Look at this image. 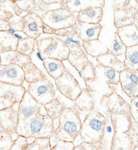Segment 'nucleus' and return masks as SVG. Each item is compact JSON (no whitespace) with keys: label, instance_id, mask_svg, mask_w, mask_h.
<instances>
[{"label":"nucleus","instance_id":"1","mask_svg":"<svg viewBox=\"0 0 138 150\" xmlns=\"http://www.w3.org/2000/svg\"><path fill=\"white\" fill-rule=\"evenodd\" d=\"M111 118L114 129L112 150H134L138 146V124L130 110L111 113Z\"/></svg>","mask_w":138,"mask_h":150},{"label":"nucleus","instance_id":"2","mask_svg":"<svg viewBox=\"0 0 138 150\" xmlns=\"http://www.w3.org/2000/svg\"><path fill=\"white\" fill-rule=\"evenodd\" d=\"M55 133L60 140L74 143L81 129L82 122L78 108L74 105L65 107L60 113Z\"/></svg>","mask_w":138,"mask_h":150},{"label":"nucleus","instance_id":"3","mask_svg":"<svg viewBox=\"0 0 138 150\" xmlns=\"http://www.w3.org/2000/svg\"><path fill=\"white\" fill-rule=\"evenodd\" d=\"M106 121V117L102 113L95 110L89 112L82 122L79 135L82 142L97 145L103 137Z\"/></svg>","mask_w":138,"mask_h":150},{"label":"nucleus","instance_id":"4","mask_svg":"<svg viewBox=\"0 0 138 150\" xmlns=\"http://www.w3.org/2000/svg\"><path fill=\"white\" fill-rule=\"evenodd\" d=\"M36 42L37 50L44 59L49 57L62 61L67 60L70 50L60 36L42 34Z\"/></svg>","mask_w":138,"mask_h":150},{"label":"nucleus","instance_id":"5","mask_svg":"<svg viewBox=\"0 0 138 150\" xmlns=\"http://www.w3.org/2000/svg\"><path fill=\"white\" fill-rule=\"evenodd\" d=\"M44 105L39 104L27 91L18 105V122L16 132L18 135L25 136L29 124L39 113L43 112Z\"/></svg>","mask_w":138,"mask_h":150},{"label":"nucleus","instance_id":"6","mask_svg":"<svg viewBox=\"0 0 138 150\" xmlns=\"http://www.w3.org/2000/svg\"><path fill=\"white\" fill-rule=\"evenodd\" d=\"M42 19L44 23L55 30L74 27L77 23L74 14L63 8L46 11Z\"/></svg>","mask_w":138,"mask_h":150},{"label":"nucleus","instance_id":"7","mask_svg":"<svg viewBox=\"0 0 138 150\" xmlns=\"http://www.w3.org/2000/svg\"><path fill=\"white\" fill-rule=\"evenodd\" d=\"M54 121L47 114L39 113L29 124L25 137L50 138L55 131Z\"/></svg>","mask_w":138,"mask_h":150},{"label":"nucleus","instance_id":"8","mask_svg":"<svg viewBox=\"0 0 138 150\" xmlns=\"http://www.w3.org/2000/svg\"><path fill=\"white\" fill-rule=\"evenodd\" d=\"M27 91L39 104L44 105L53 100L55 88L53 83L46 78L29 83Z\"/></svg>","mask_w":138,"mask_h":150},{"label":"nucleus","instance_id":"9","mask_svg":"<svg viewBox=\"0 0 138 150\" xmlns=\"http://www.w3.org/2000/svg\"><path fill=\"white\" fill-rule=\"evenodd\" d=\"M26 91L23 85L0 82V110L18 105Z\"/></svg>","mask_w":138,"mask_h":150},{"label":"nucleus","instance_id":"10","mask_svg":"<svg viewBox=\"0 0 138 150\" xmlns=\"http://www.w3.org/2000/svg\"><path fill=\"white\" fill-rule=\"evenodd\" d=\"M55 80L57 89L63 96L74 101L82 91L79 83L67 70Z\"/></svg>","mask_w":138,"mask_h":150},{"label":"nucleus","instance_id":"11","mask_svg":"<svg viewBox=\"0 0 138 150\" xmlns=\"http://www.w3.org/2000/svg\"><path fill=\"white\" fill-rule=\"evenodd\" d=\"M16 106L0 110V128L11 133L13 140L15 136H18L16 132L18 122V107L16 108Z\"/></svg>","mask_w":138,"mask_h":150},{"label":"nucleus","instance_id":"12","mask_svg":"<svg viewBox=\"0 0 138 150\" xmlns=\"http://www.w3.org/2000/svg\"><path fill=\"white\" fill-rule=\"evenodd\" d=\"M25 81L24 71L16 64H0V82L15 85H23Z\"/></svg>","mask_w":138,"mask_h":150},{"label":"nucleus","instance_id":"13","mask_svg":"<svg viewBox=\"0 0 138 150\" xmlns=\"http://www.w3.org/2000/svg\"><path fill=\"white\" fill-rule=\"evenodd\" d=\"M23 23L22 32L25 35L36 40L43 34L44 23L42 18L34 12H29L22 18Z\"/></svg>","mask_w":138,"mask_h":150},{"label":"nucleus","instance_id":"14","mask_svg":"<svg viewBox=\"0 0 138 150\" xmlns=\"http://www.w3.org/2000/svg\"><path fill=\"white\" fill-rule=\"evenodd\" d=\"M122 90L130 98L138 96V71L125 68L120 72Z\"/></svg>","mask_w":138,"mask_h":150},{"label":"nucleus","instance_id":"15","mask_svg":"<svg viewBox=\"0 0 138 150\" xmlns=\"http://www.w3.org/2000/svg\"><path fill=\"white\" fill-rule=\"evenodd\" d=\"M103 25L99 23L78 22L75 25V32L82 41H89L99 39Z\"/></svg>","mask_w":138,"mask_h":150},{"label":"nucleus","instance_id":"16","mask_svg":"<svg viewBox=\"0 0 138 150\" xmlns=\"http://www.w3.org/2000/svg\"><path fill=\"white\" fill-rule=\"evenodd\" d=\"M100 104H104L111 113H121L130 110L129 104L115 91L102 96Z\"/></svg>","mask_w":138,"mask_h":150},{"label":"nucleus","instance_id":"17","mask_svg":"<svg viewBox=\"0 0 138 150\" xmlns=\"http://www.w3.org/2000/svg\"><path fill=\"white\" fill-rule=\"evenodd\" d=\"M105 0H62L60 8L67 9L72 13H78L92 7H104Z\"/></svg>","mask_w":138,"mask_h":150},{"label":"nucleus","instance_id":"18","mask_svg":"<svg viewBox=\"0 0 138 150\" xmlns=\"http://www.w3.org/2000/svg\"><path fill=\"white\" fill-rule=\"evenodd\" d=\"M138 8L130 6L121 9L114 11V25L116 28L135 24Z\"/></svg>","mask_w":138,"mask_h":150},{"label":"nucleus","instance_id":"19","mask_svg":"<svg viewBox=\"0 0 138 150\" xmlns=\"http://www.w3.org/2000/svg\"><path fill=\"white\" fill-rule=\"evenodd\" d=\"M70 53L67 60L77 71H82L89 62L86 53L82 45H74L70 48Z\"/></svg>","mask_w":138,"mask_h":150},{"label":"nucleus","instance_id":"20","mask_svg":"<svg viewBox=\"0 0 138 150\" xmlns=\"http://www.w3.org/2000/svg\"><path fill=\"white\" fill-rule=\"evenodd\" d=\"M106 118V124L103 137L99 144L97 145L98 150H112L114 129L111 118V113L109 111L107 112Z\"/></svg>","mask_w":138,"mask_h":150},{"label":"nucleus","instance_id":"21","mask_svg":"<svg viewBox=\"0 0 138 150\" xmlns=\"http://www.w3.org/2000/svg\"><path fill=\"white\" fill-rule=\"evenodd\" d=\"M116 32L126 47L138 45V26L136 24L118 28Z\"/></svg>","mask_w":138,"mask_h":150},{"label":"nucleus","instance_id":"22","mask_svg":"<svg viewBox=\"0 0 138 150\" xmlns=\"http://www.w3.org/2000/svg\"><path fill=\"white\" fill-rule=\"evenodd\" d=\"M1 64H14L22 67L29 61H32L30 57L20 53L17 50H11L0 54Z\"/></svg>","mask_w":138,"mask_h":150},{"label":"nucleus","instance_id":"23","mask_svg":"<svg viewBox=\"0 0 138 150\" xmlns=\"http://www.w3.org/2000/svg\"><path fill=\"white\" fill-rule=\"evenodd\" d=\"M103 8L92 7L78 13L77 20L78 22L99 23L102 20Z\"/></svg>","mask_w":138,"mask_h":150},{"label":"nucleus","instance_id":"24","mask_svg":"<svg viewBox=\"0 0 138 150\" xmlns=\"http://www.w3.org/2000/svg\"><path fill=\"white\" fill-rule=\"evenodd\" d=\"M43 65L47 73L54 80L60 77L66 70L63 61L56 59L44 58Z\"/></svg>","mask_w":138,"mask_h":150},{"label":"nucleus","instance_id":"25","mask_svg":"<svg viewBox=\"0 0 138 150\" xmlns=\"http://www.w3.org/2000/svg\"><path fill=\"white\" fill-rule=\"evenodd\" d=\"M96 60L99 64L104 67L112 68L119 72L126 68L124 62L119 60L117 56L112 53L110 50L107 53L96 57Z\"/></svg>","mask_w":138,"mask_h":150},{"label":"nucleus","instance_id":"26","mask_svg":"<svg viewBox=\"0 0 138 150\" xmlns=\"http://www.w3.org/2000/svg\"><path fill=\"white\" fill-rule=\"evenodd\" d=\"M81 45L86 54L93 57H98L110 50L99 39L83 41Z\"/></svg>","mask_w":138,"mask_h":150},{"label":"nucleus","instance_id":"27","mask_svg":"<svg viewBox=\"0 0 138 150\" xmlns=\"http://www.w3.org/2000/svg\"><path fill=\"white\" fill-rule=\"evenodd\" d=\"M74 101V105L81 112H90L94 109L95 101L91 93L87 88L82 89L81 93Z\"/></svg>","mask_w":138,"mask_h":150},{"label":"nucleus","instance_id":"28","mask_svg":"<svg viewBox=\"0 0 138 150\" xmlns=\"http://www.w3.org/2000/svg\"><path fill=\"white\" fill-rule=\"evenodd\" d=\"M22 68L25 73V81L28 83L35 82L46 77L42 71L41 70L32 60L29 61Z\"/></svg>","mask_w":138,"mask_h":150},{"label":"nucleus","instance_id":"29","mask_svg":"<svg viewBox=\"0 0 138 150\" xmlns=\"http://www.w3.org/2000/svg\"><path fill=\"white\" fill-rule=\"evenodd\" d=\"M18 42L14 35L9 33L7 30L0 31V54L16 50Z\"/></svg>","mask_w":138,"mask_h":150},{"label":"nucleus","instance_id":"30","mask_svg":"<svg viewBox=\"0 0 138 150\" xmlns=\"http://www.w3.org/2000/svg\"><path fill=\"white\" fill-rule=\"evenodd\" d=\"M124 64L126 68L134 71L138 69V45L126 47Z\"/></svg>","mask_w":138,"mask_h":150},{"label":"nucleus","instance_id":"31","mask_svg":"<svg viewBox=\"0 0 138 150\" xmlns=\"http://www.w3.org/2000/svg\"><path fill=\"white\" fill-rule=\"evenodd\" d=\"M47 115L55 120L59 119L61 112L67 107L65 104L58 98H54L49 103L44 105Z\"/></svg>","mask_w":138,"mask_h":150},{"label":"nucleus","instance_id":"32","mask_svg":"<svg viewBox=\"0 0 138 150\" xmlns=\"http://www.w3.org/2000/svg\"><path fill=\"white\" fill-rule=\"evenodd\" d=\"M36 46V40L28 36L18 41L16 50L20 53L30 57L35 50Z\"/></svg>","mask_w":138,"mask_h":150},{"label":"nucleus","instance_id":"33","mask_svg":"<svg viewBox=\"0 0 138 150\" xmlns=\"http://www.w3.org/2000/svg\"><path fill=\"white\" fill-rule=\"evenodd\" d=\"M103 74L106 82L109 85H118L120 83V72L112 68L102 66Z\"/></svg>","mask_w":138,"mask_h":150},{"label":"nucleus","instance_id":"34","mask_svg":"<svg viewBox=\"0 0 138 150\" xmlns=\"http://www.w3.org/2000/svg\"><path fill=\"white\" fill-rule=\"evenodd\" d=\"M26 150H51L49 138H37L31 144H29Z\"/></svg>","mask_w":138,"mask_h":150},{"label":"nucleus","instance_id":"35","mask_svg":"<svg viewBox=\"0 0 138 150\" xmlns=\"http://www.w3.org/2000/svg\"><path fill=\"white\" fill-rule=\"evenodd\" d=\"M126 47L125 46L123 41L118 35L117 32L114 33V38L109 50L112 53L117 57L120 56L125 53Z\"/></svg>","mask_w":138,"mask_h":150},{"label":"nucleus","instance_id":"36","mask_svg":"<svg viewBox=\"0 0 138 150\" xmlns=\"http://www.w3.org/2000/svg\"><path fill=\"white\" fill-rule=\"evenodd\" d=\"M13 143L11 133L0 128V150H11Z\"/></svg>","mask_w":138,"mask_h":150},{"label":"nucleus","instance_id":"37","mask_svg":"<svg viewBox=\"0 0 138 150\" xmlns=\"http://www.w3.org/2000/svg\"><path fill=\"white\" fill-rule=\"evenodd\" d=\"M28 145V137L18 135L16 138L13 140L11 150H26Z\"/></svg>","mask_w":138,"mask_h":150},{"label":"nucleus","instance_id":"38","mask_svg":"<svg viewBox=\"0 0 138 150\" xmlns=\"http://www.w3.org/2000/svg\"><path fill=\"white\" fill-rule=\"evenodd\" d=\"M81 76L83 78L85 82L92 80L95 77L96 71L95 68L92 62L89 61V63L86 66L85 68L79 73Z\"/></svg>","mask_w":138,"mask_h":150},{"label":"nucleus","instance_id":"39","mask_svg":"<svg viewBox=\"0 0 138 150\" xmlns=\"http://www.w3.org/2000/svg\"><path fill=\"white\" fill-rule=\"evenodd\" d=\"M74 27L70 26L64 28L56 30L55 32V35L60 37L74 38L76 36H77L75 32Z\"/></svg>","mask_w":138,"mask_h":150},{"label":"nucleus","instance_id":"40","mask_svg":"<svg viewBox=\"0 0 138 150\" xmlns=\"http://www.w3.org/2000/svg\"><path fill=\"white\" fill-rule=\"evenodd\" d=\"M129 107L132 118L138 124V96L132 98Z\"/></svg>","mask_w":138,"mask_h":150},{"label":"nucleus","instance_id":"41","mask_svg":"<svg viewBox=\"0 0 138 150\" xmlns=\"http://www.w3.org/2000/svg\"><path fill=\"white\" fill-rule=\"evenodd\" d=\"M74 142L58 140L56 145L51 150H74Z\"/></svg>","mask_w":138,"mask_h":150},{"label":"nucleus","instance_id":"42","mask_svg":"<svg viewBox=\"0 0 138 150\" xmlns=\"http://www.w3.org/2000/svg\"><path fill=\"white\" fill-rule=\"evenodd\" d=\"M131 0H113L112 8L113 11L121 9L130 6Z\"/></svg>","mask_w":138,"mask_h":150},{"label":"nucleus","instance_id":"43","mask_svg":"<svg viewBox=\"0 0 138 150\" xmlns=\"http://www.w3.org/2000/svg\"><path fill=\"white\" fill-rule=\"evenodd\" d=\"M74 150H98L96 144L82 142L80 144L74 147Z\"/></svg>","mask_w":138,"mask_h":150},{"label":"nucleus","instance_id":"44","mask_svg":"<svg viewBox=\"0 0 138 150\" xmlns=\"http://www.w3.org/2000/svg\"><path fill=\"white\" fill-rule=\"evenodd\" d=\"M12 14L9 13H7L4 11L0 9V19H2L4 21L9 22L12 17Z\"/></svg>","mask_w":138,"mask_h":150},{"label":"nucleus","instance_id":"45","mask_svg":"<svg viewBox=\"0 0 138 150\" xmlns=\"http://www.w3.org/2000/svg\"><path fill=\"white\" fill-rule=\"evenodd\" d=\"M55 29L50 27L49 26L46 25L44 23L43 27V34H55Z\"/></svg>","mask_w":138,"mask_h":150},{"label":"nucleus","instance_id":"46","mask_svg":"<svg viewBox=\"0 0 138 150\" xmlns=\"http://www.w3.org/2000/svg\"><path fill=\"white\" fill-rule=\"evenodd\" d=\"M50 143V145L51 147V149L53 148V147L56 145V144H57V142L58 141L59 139L58 138L57 136L55 134V133H54L52 136H51L49 138Z\"/></svg>","mask_w":138,"mask_h":150},{"label":"nucleus","instance_id":"47","mask_svg":"<svg viewBox=\"0 0 138 150\" xmlns=\"http://www.w3.org/2000/svg\"><path fill=\"white\" fill-rule=\"evenodd\" d=\"M43 3L46 5H50L52 4L60 3L62 0H41Z\"/></svg>","mask_w":138,"mask_h":150},{"label":"nucleus","instance_id":"48","mask_svg":"<svg viewBox=\"0 0 138 150\" xmlns=\"http://www.w3.org/2000/svg\"><path fill=\"white\" fill-rule=\"evenodd\" d=\"M15 37L18 40V41H20V40H21L23 39L24 38H25L27 37H28L25 34L22 35L21 34H20V31H18V32H16L14 34Z\"/></svg>","mask_w":138,"mask_h":150},{"label":"nucleus","instance_id":"49","mask_svg":"<svg viewBox=\"0 0 138 150\" xmlns=\"http://www.w3.org/2000/svg\"><path fill=\"white\" fill-rule=\"evenodd\" d=\"M8 32L9 33H10L11 34H12V35H14L15 33L17 31L15 29L13 28H11V27H10L7 30Z\"/></svg>","mask_w":138,"mask_h":150},{"label":"nucleus","instance_id":"50","mask_svg":"<svg viewBox=\"0 0 138 150\" xmlns=\"http://www.w3.org/2000/svg\"><path fill=\"white\" fill-rule=\"evenodd\" d=\"M135 24H136L138 26V8L137 14V16H136V19H135Z\"/></svg>","mask_w":138,"mask_h":150},{"label":"nucleus","instance_id":"51","mask_svg":"<svg viewBox=\"0 0 138 150\" xmlns=\"http://www.w3.org/2000/svg\"><path fill=\"white\" fill-rule=\"evenodd\" d=\"M134 150H138V146Z\"/></svg>","mask_w":138,"mask_h":150},{"label":"nucleus","instance_id":"52","mask_svg":"<svg viewBox=\"0 0 138 150\" xmlns=\"http://www.w3.org/2000/svg\"><path fill=\"white\" fill-rule=\"evenodd\" d=\"M135 2H137V4H138V0H135Z\"/></svg>","mask_w":138,"mask_h":150},{"label":"nucleus","instance_id":"53","mask_svg":"<svg viewBox=\"0 0 138 150\" xmlns=\"http://www.w3.org/2000/svg\"><path fill=\"white\" fill-rule=\"evenodd\" d=\"M1 64V57H0V64Z\"/></svg>","mask_w":138,"mask_h":150},{"label":"nucleus","instance_id":"54","mask_svg":"<svg viewBox=\"0 0 138 150\" xmlns=\"http://www.w3.org/2000/svg\"><path fill=\"white\" fill-rule=\"evenodd\" d=\"M14 1H18V0H14Z\"/></svg>","mask_w":138,"mask_h":150},{"label":"nucleus","instance_id":"55","mask_svg":"<svg viewBox=\"0 0 138 150\" xmlns=\"http://www.w3.org/2000/svg\"><path fill=\"white\" fill-rule=\"evenodd\" d=\"M2 1V0H0V2H1V1Z\"/></svg>","mask_w":138,"mask_h":150},{"label":"nucleus","instance_id":"56","mask_svg":"<svg viewBox=\"0 0 138 150\" xmlns=\"http://www.w3.org/2000/svg\"></svg>","mask_w":138,"mask_h":150}]
</instances>
